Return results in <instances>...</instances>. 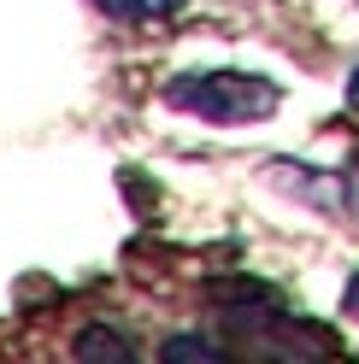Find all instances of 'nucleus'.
<instances>
[{"label": "nucleus", "instance_id": "1", "mask_svg": "<svg viewBox=\"0 0 359 364\" xmlns=\"http://www.w3.org/2000/svg\"><path fill=\"white\" fill-rule=\"evenodd\" d=\"M165 100L200 124H254L277 112V82L254 71H189L165 82Z\"/></svg>", "mask_w": 359, "mask_h": 364}, {"label": "nucleus", "instance_id": "2", "mask_svg": "<svg viewBox=\"0 0 359 364\" xmlns=\"http://www.w3.org/2000/svg\"><path fill=\"white\" fill-rule=\"evenodd\" d=\"M100 12L112 18H130V24H142V18H171V12H183L189 0H95Z\"/></svg>", "mask_w": 359, "mask_h": 364}, {"label": "nucleus", "instance_id": "3", "mask_svg": "<svg viewBox=\"0 0 359 364\" xmlns=\"http://www.w3.org/2000/svg\"><path fill=\"white\" fill-rule=\"evenodd\" d=\"M77 353H83V358H136V347H130V341L106 335V329H88V335L77 341Z\"/></svg>", "mask_w": 359, "mask_h": 364}, {"label": "nucleus", "instance_id": "4", "mask_svg": "<svg viewBox=\"0 0 359 364\" xmlns=\"http://www.w3.org/2000/svg\"><path fill=\"white\" fill-rule=\"evenodd\" d=\"M165 358H224V347L207 341V335H171L165 341Z\"/></svg>", "mask_w": 359, "mask_h": 364}, {"label": "nucleus", "instance_id": "5", "mask_svg": "<svg viewBox=\"0 0 359 364\" xmlns=\"http://www.w3.org/2000/svg\"><path fill=\"white\" fill-rule=\"evenodd\" d=\"M342 311H348V317H359V270H353L348 288H342Z\"/></svg>", "mask_w": 359, "mask_h": 364}, {"label": "nucleus", "instance_id": "6", "mask_svg": "<svg viewBox=\"0 0 359 364\" xmlns=\"http://www.w3.org/2000/svg\"><path fill=\"white\" fill-rule=\"evenodd\" d=\"M348 106L359 112V71H353V82H348Z\"/></svg>", "mask_w": 359, "mask_h": 364}]
</instances>
